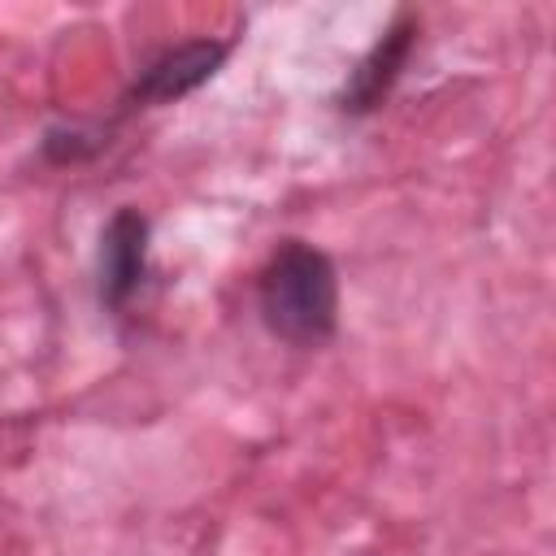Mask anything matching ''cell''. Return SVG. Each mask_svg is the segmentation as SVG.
<instances>
[{
    "label": "cell",
    "instance_id": "obj_1",
    "mask_svg": "<svg viewBox=\"0 0 556 556\" xmlns=\"http://www.w3.org/2000/svg\"><path fill=\"white\" fill-rule=\"evenodd\" d=\"M256 313L265 330L291 348L330 343L339 330L334 261L304 239H282L256 274Z\"/></svg>",
    "mask_w": 556,
    "mask_h": 556
},
{
    "label": "cell",
    "instance_id": "obj_2",
    "mask_svg": "<svg viewBox=\"0 0 556 556\" xmlns=\"http://www.w3.org/2000/svg\"><path fill=\"white\" fill-rule=\"evenodd\" d=\"M230 56V43L222 39H187L178 48H165L156 61L143 65V74L135 78L130 87V104H169V100H182L187 91L204 87L222 61Z\"/></svg>",
    "mask_w": 556,
    "mask_h": 556
},
{
    "label": "cell",
    "instance_id": "obj_3",
    "mask_svg": "<svg viewBox=\"0 0 556 556\" xmlns=\"http://www.w3.org/2000/svg\"><path fill=\"white\" fill-rule=\"evenodd\" d=\"M148 278V217L117 208L100 235V304L122 313Z\"/></svg>",
    "mask_w": 556,
    "mask_h": 556
},
{
    "label": "cell",
    "instance_id": "obj_4",
    "mask_svg": "<svg viewBox=\"0 0 556 556\" xmlns=\"http://www.w3.org/2000/svg\"><path fill=\"white\" fill-rule=\"evenodd\" d=\"M413 43H417V17L413 13H395V22L382 30V39L348 74V83L339 91V109L343 113H369V109H378L387 100V91L395 87V78L404 74Z\"/></svg>",
    "mask_w": 556,
    "mask_h": 556
}]
</instances>
